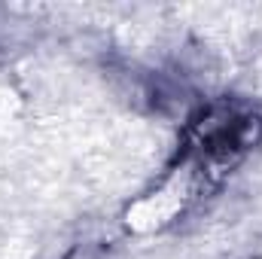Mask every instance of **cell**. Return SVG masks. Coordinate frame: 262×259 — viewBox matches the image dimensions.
Masks as SVG:
<instances>
[{
  "instance_id": "cell-1",
  "label": "cell",
  "mask_w": 262,
  "mask_h": 259,
  "mask_svg": "<svg viewBox=\"0 0 262 259\" xmlns=\"http://www.w3.org/2000/svg\"><path fill=\"white\" fill-rule=\"evenodd\" d=\"M198 189V171L195 168H183L177 171L162 189H156L152 195L140 198L128 210V226H134L137 232H152L162 229L165 223H171L177 213H183V207L192 201V195Z\"/></svg>"
},
{
  "instance_id": "cell-2",
  "label": "cell",
  "mask_w": 262,
  "mask_h": 259,
  "mask_svg": "<svg viewBox=\"0 0 262 259\" xmlns=\"http://www.w3.org/2000/svg\"><path fill=\"white\" fill-rule=\"evenodd\" d=\"M64 259H101V250L92 247V244H76Z\"/></svg>"
}]
</instances>
